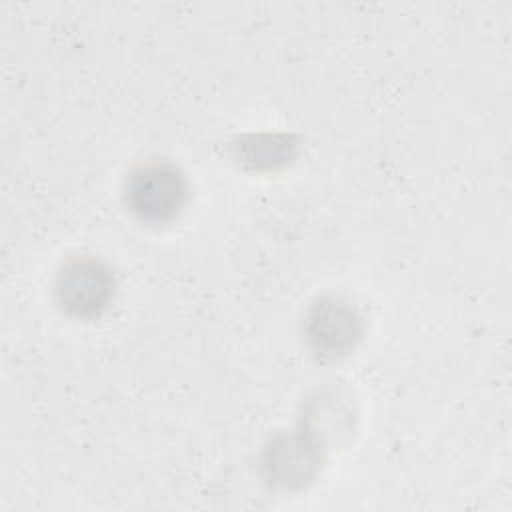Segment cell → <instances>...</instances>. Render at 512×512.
Masks as SVG:
<instances>
[{"label": "cell", "instance_id": "obj_4", "mask_svg": "<svg viewBox=\"0 0 512 512\" xmlns=\"http://www.w3.org/2000/svg\"><path fill=\"white\" fill-rule=\"evenodd\" d=\"M320 464V452L316 442L308 436H280L276 438L264 456V468L274 484L294 488L306 484Z\"/></svg>", "mask_w": 512, "mask_h": 512}, {"label": "cell", "instance_id": "obj_1", "mask_svg": "<svg viewBox=\"0 0 512 512\" xmlns=\"http://www.w3.org/2000/svg\"><path fill=\"white\" fill-rule=\"evenodd\" d=\"M128 202L132 210L150 222L172 218L184 202V180L168 164H148L136 170L128 182Z\"/></svg>", "mask_w": 512, "mask_h": 512}, {"label": "cell", "instance_id": "obj_3", "mask_svg": "<svg viewBox=\"0 0 512 512\" xmlns=\"http://www.w3.org/2000/svg\"><path fill=\"white\" fill-rule=\"evenodd\" d=\"M360 336V318L342 300L326 298L314 304L306 318V338L312 350L324 358H336L354 348Z\"/></svg>", "mask_w": 512, "mask_h": 512}, {"label": "cell", "instance_id": "obj_2", "mask_svg": "<svg viewBox=\"0 0 512 512\" xmlns=\"http://www.w3.org/2000/svg\"><path fill=\"white\" fill-rule=\"evenodd\" d=\"M60 304L76 316H94L112 298L114 282L106 266L96 260H74L58 276Z\"/></svg>", "mask_w": 512, "mask_h": 512}, {"label": "cell", "instance_id": "obj_5", "mask_svg": "<svg viewBox=\"0 0 512 512\" xmlns=\"http://www.w3.org/2000/svg\"><path fill=\"white\" fill-rule=\"evenodd\" d=\"M292 144L288 138L280 136H258L250 142H244L242 154L244 160L254 164L256 168H272L276 164H282L290 158Z\"/></svg>", "mask_w": 512, "mask_h": 512}]
</instances>
